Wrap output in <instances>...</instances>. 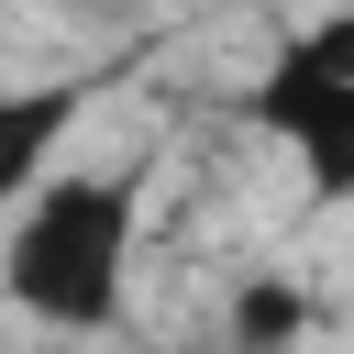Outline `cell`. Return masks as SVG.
Here are the masks:
<instances>
[{
	"instance_id": "6da1fadb",
	"label": "cell",
	"mask_w": 354,
	"mask_h": 354,
	"mask_svg": "<svg viewBox=\"0 0 354 354\" xmlns=\"http://www.w3.org/2000/svg\"><path fill=\"white\" fill-rule=\"evenodd\" d=\"M133 232H144V166H66L11 210L0 277L11 310L44 332H111L133 288Z\"/></svg>"
},
{
	"instance_id": "7a4b0ae2",
	"label": "cell",
	"mask_w": 354,
	"mask_h": 354,
	"mask_svg": "<svg viewBox=\"0 0 354 354\" xmlns=\"http://www.w3.org/2000/svg\"><path fill=\"white\" fill-rule=\"evenodd\" d=\"M243 111H254V133H277V144L299 155L310 199H354V77H343L310 33H288V44L266 55V77L243 88Z\"/></svg>"
},
{
	"instance_id": "3957f363",
	"label": "cell",
	"mask_w": 354,
	"mask_h": 354,
	"mask_svg": "<svg viewBox=\"0 0 354 354\" xmlns=\"http://www.w3.org/2000/svg\"><path fill=\"white\" fill-rule=\"evenodd\" d=\"M77 111H88V88H11V100H0V188H11V199L44 188V144H55Z\"/></svg>"
},
{
	"instance_id": "277c9868",
	"label": "cell",
	"mask_w": 354,
	"mask_h": 354,
	"mask_svg": "<svg viewBox=\"0 0 354 354\" xmlns=\"http://www.w3.org/2000/svg\"><path fill=\"white\" fill-rule=\"evenodd\" d=\"M221 343H232V354H299V343H310V299H299L288 277H243L232 310H221Z\"/></svg>"
}]
</instances>
